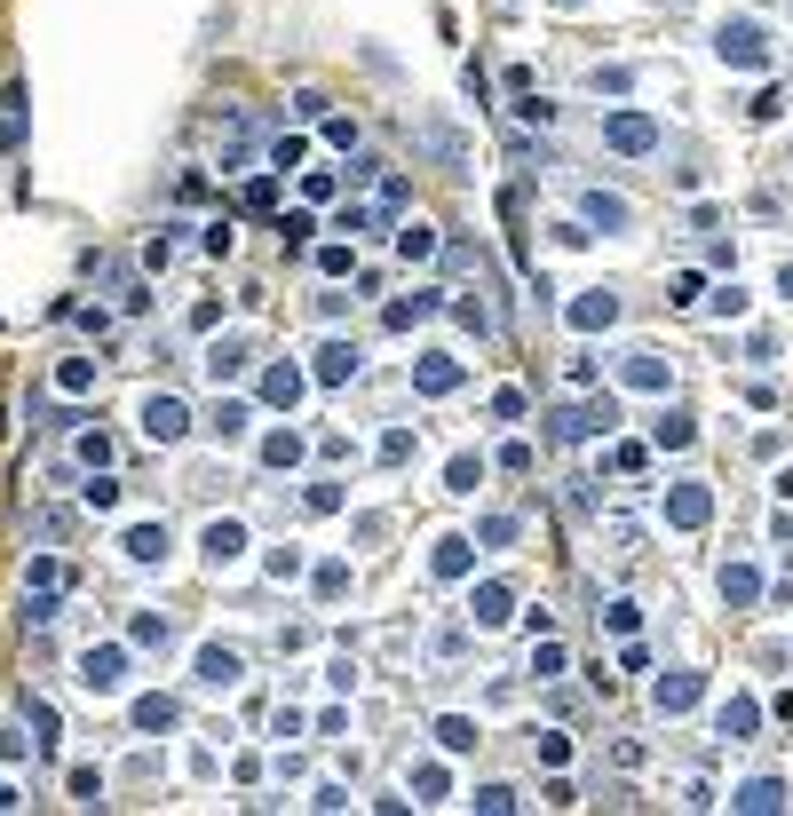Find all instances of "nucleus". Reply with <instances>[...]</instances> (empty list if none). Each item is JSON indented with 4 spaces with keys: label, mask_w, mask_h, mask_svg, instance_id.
<instances>
[{
    "label": "nucleus",
    "mask_w": 793,
    "mask_h": 816,
    "mask_svg": "<svg viewBox=\"0 0 793 816\" xmlns=\"http://www.w3.org/2000/svg\"><path fill=\"white\" fill-rule=\"evenodd\" d=\"M397 254H405V262H429V254H437V230H429V222H405V230H397Z\"/></svg>",
    "instance_id": "obj_16"
},
{
    "label": "nucleus",
    "mask_w": 793,
    "mask_h": 816,
    "mask_svg": "<svg viewBox=\"0 0 793 816\" xmlns=\"http://www.w3.org/2000/svg\"><path fill=\"white\" fill-rule=\"evenodd\" d=\"M56 389H64V397H80V389H96V365H88V357H72V365L56 373Z\"/></svg>",
    "instance_id": "obj_25"
},
{
    "label": "nucleus",
    "mask_w": 793,
    "mask_h": 816,
    "mask_svg": "<svg viewBox=\"0 0 793 816\" xmlns=\"http://www.w3.org/2000/svg\"><path fill=\"white\" fill-rule=\"evenodd\" d=\"M476 626H500V618H508V587H476Z\"/></svg>",
    "instance_id": "obj_21"
},
{
    "label": "nucleus",
    "mask_w": 793,
    "mask_h": 816,
    "mask_svg": "<svg viewBox=\"0 0 793 816\" xmlns=\"http://www.w3.org/2000/svg\"><path fill=\"white\" fill-rule=\"evenodd\" d=\"M310 230H318L310 214H286V222H278V238H286V246H310Z\"/></svg>",
    "instance_id": "obj_40"
},
{
    "label": "nucleus",
    "mask_w": 793,
    "mask_h": 816,
    "mask_svg": "<svg viewBox=\"0 0 793 816\" xmlns=\"http://www.w3.org/2000/svg\"><path fill=\"white\" fill-rule=\"evenodd\" d=\"M413 381H421L429 397H445V389L460 381V365H453V357H421V365H413Z\"/></svg>",
    "instance_id": "obj_13"
},
{
    "label": "nucleus",
    "mask_w": 793,
    "mask_h": 816,
    "mask_svg": "<svg viewBox=\"0 0 793 816\" xmlns=\"http://www.w3.org/2000/svg\"><path fill=\"white\" fill-rule=\"evenodd\" d=\"M381 460H389V468L413 460V428H389V436H381Z\"/></svg>",
    "instance_id": "obj_32"
},
{
    "label": "nucleus",
    "mask_w": 793,
    "mask_h": 816,
    "mask_svg": "<svg viewBox=\"0 0 793 816\" xmlns=\"http://www.w3.org/2000/svg\"><path fill=\"white\" fill-rule=\"evenodd\" d=\"M238 682H246V658L230 642H207L199 650V690H238Z\"/></svg>",
    "instance_id": "obj_3"
},
{
    "label": "nucleus",
    "mask_w": 793,
    "mask_h": 816,
    "mask_svg": "<svg viewBox=\"0 0 793 816\" xmlns=\"http://www.w3.org/2000/svg\"><path fill=\"white\" fill-rule=\"evenodd\" d=\"M476 476H484V460H468V452H460L453 468H445V492H476Z\"/></svg>",
    "instance_id": "obj_28"
},
{
    "label": "nucleus",
    "mask_w": 793,
    "mask_h": 816,
    "mask_svg": "<svg viewBox=\"0 0 793 816\" xmlns=\"http://www.w3.org/2000/svg\"><path fill=\"white\" fill-rule=\"evenodd\" d=\"M595 428H611V405H564L556 420H548L556 444H579V436H595Z\"/></svg>",
    "instance_id": "obj_5"
},
{
    "label": "nucleus",
    "mask_w": 793,
    "mask_h": 816,
    "mask_svg": "<svg viewBox=\"0 0 793 816\" xmlns=\"http://www.w3.org/2000/svg\"><path fill=\"white\" fill-rule=\"evenodd\" d=\"M215 436H223V444H230V436H246V405H223V412H215Z\"/></svg>",
    "instance_id": "obj_38"
},
{
    "label": "nucleus",
    "mask_w": 793,
    "mask_h": 816,
    "mask_svg": "<svg viewBox=\"0 0 793 816\" xmlns=\"http://www.w3.org/2000/svg\"><path fill=\"white\" fill-rule=\"evenodd\" d=\"M199 547H207V571H230V563L246 555V523H238V515H215V523L199 531Z\"/></svg>",
    "instance_id": "obj_2"
},
{
    "label": "nucleus",
    "mask_w": 793,
    "mask_h": 816,
    "mask_svg": "<svg viewBox=\"0 0 793 816\" xmlns=\"http://www.w3.org/2000/svg\"><path fill=\"white\" fill-rule=\"evenodd\" d=\"M421 317H437V294H413V302L389 309V325H421Z\"/></svg>",
    "instance_id": "obj_29"
},
{
    "label": "nucleus",
    "mask_w": 793,
    "mask_h": 816,
    "mask_svg": "<svg viewBox=\"0 0 793 816\" xmlns=\"http://www.w3.org/2000/svg\"><path fill=\"white\" fill-rule=\"evenodd\" d=\"M603 143H611V151H659V127H651L643 111H619V119L603 127Z\"/></svg>",
    "instance_id": "obj_6"
},
{
    "label": "nucleus",
    "mask_w": 793,
    "mask_h": 816,
    "mask_svg": "<svg viewBox=\"0 0 793 816\" xmlns=\"http://www.w3.org/2000/svg\"><path fill=\"white\" fill-rule=\"evenodd\" d=\"M778 801H786V793H778V777H754V785L738 793V809H778Z\"/></svg>",
    "instance_id": "obj_27"
},
{
    "label": "nucleus",
    "mask_w": 793,
    "mask_h": 816,
    "mask_svg": "<svg viewBox=\"0 0 793 816\" xmlns=\"http://www.w3.org/2000/svg\"><path fill=\"white\" fill-rule=\"evenodd\" d=\"M119 547H127V563H167V547H175V539H167V523H127V539H119Z\"/></svg>",
    "instance_id": "obj_7"
},
{
    "label": "nucleus",
    "mask_w": 793,
    "mask_h": 816,
    "mask_svg": "<svg viewBox=\"0 0 793 816\" xmlns=\"http://www.w3.org/2000/svg\"><path fill=\"white\" fill-rule=\"evenodd\" d=\"M175 721H183L175 698H135V729H151V737H159V729H175Z\"/></svg>",
    "instance_id": "obj_12"
},
{
    "label": "nucleus",
    "mask_w": 793,
    "mask_h": 816,
    "mask_svg": "<svg viewBox=\"0 0 793 816\" xmlns=\"http://www.w3.org/2000/svg\"><path fill=\"white\" fill-rule=\"evenodd\" d=\"M143 436H151V444H183V436H191L183 397H167V389H159V397H143Z\"/></svg>",
    "instance_id": "obj_1"
},
{
    "label": "nucleus",
    "mask_w": 793,
    "mask_h": 816,
    "mask_svg": "<svg viewBox=\"0 0 793 816\" xmlns=\"http://www.w3.org/2000/svg\"><path fill=\"white\" fill-rule=\"evenodd\" d=\"M24 587H64V563H56V555H40V563L24 571Z\"/></svg>",
    "instance_id": "obj_33"
},
{
    "label": "nucleus",
    "mask_w": 793,
    "mask_h": 816,
    "mask_svg": "<svg viewBox=\"0 0 793 816\" xmlns=\"http://www.w3.org/2000/svg\"><path fill=\"white\" fill-rule=\"evenodd\" d=\"M80 500H88L96 515H112L119 508V484H112V476H88V484H80Z\"/></svg>",
    "instance_id": "obj_24"
},
{
    "label": "nucleus",
    "mask_w": 793,
    "mask_h": 816,
    "mask_svg": "<svg viewBox=\"0 0 793 816\" xmlns=\"http://www.w3.org/2000/svg\"><path fill=\"white\" fill-rule=\"evenodd\" d=\"M349 373H357V349H349V341H326V349H318V381H326V389H341Z\"/></svg>",
    "instance_id": "obj_10"
},
{
    "label": "nucleus",
    "mask_w": 793,
    "mask_h": 816,
    "mask_svg": "<svg viewBox=\"0 0 793 816\" xmlns=\"http://www.w3.org/2000/svg\"><path fill=\"white\" fill-rule=\"evenodd\" d=\"M437 745H445V753H476V721L445 714V721H437Z\"/></svg>",
    "instance_id": "obj_15"
},
{
    "label": "nucleus",
    "mask_w": 793,
    "mask_h": 816,
    "mask_svg": "<svg viewBox=\"0 0 793 816\" xmlns=\"http://www.w3.org/2000/svg\"><path fill=\"white\" fill-rule=\"evenodd\" d=\"M24 714H32V729H40V737H32V745H56V706H40V698H32V706H24Z\"/></svg>",
    "instance_id": "obj_36"
},
{
    "label": "nucleus",
    "mask_w": 793,
    "mask_h": 816,
    "mask_svg": "<svg viewBox=\"0 0 793 816\" xmlns=\"http://www.w3.org/2000/svg\"><path fill=\"white\" fill-rule=\"evenodd\" d=\"M587 222H603V230H627V199H611V191H587Z\"/></svg>",
    "instance_id": "obj_18"
},
{
    "label": "nucleus",
    "mask_w": 793,
    "mask_h": 816,
    "mask_svg": "<svg viewBox=\"0 0 793 816\" xmlns=\"http://www.w3.org/2000/svg\"><path fill=\"white\" fill-rule=\"evenodd\" d=\"M619 317V302L611 294H587V302H571V325H611Z\"/></svg>",
    "instance_id": "obj_23"
},
{
    "label": "nucleus",
    "mask_w": 793,
    "mask_h": 816,
    "mask_svg": "<svg viewBox=\"0 0 793 816\" xmlns=\"http://www.w3.org/2000/svg\"><path fill=\"white\" fill-rule=\"evenodd\" d=\"M532 674H540V682H548V674H564V650H556L548 634H540V650H532Z\"/></svg>",
    "instance_id": "obj_34"
},
{
    "label": "nucleus",
    "mask_w": 793,
    "mask_h": 816,
    "mask_svg": "<svg viewBox=\"0 0 793 816\" xmlns=\"http://www.w3.org/2000/svg\"><path fill=\"white\" fill-rule=\"evenodd\" d=\"M627 381H635V389H667V365H659V357H627Z\"/></svg>",
    "instance_id": "obj_26"
},
{
    "label": "nucleus",
    "mask_w": 793,
    "mask_h": 816,
    "mask_svg": "<svg viewBox=\"0 0 793 816\" xmlns=\"http://www.w3.org/2000/svg\"><path fill=\"white\" fill-rule=\"evenodd\" d=\"M675 523H706V492H698V484L675 492Z\"/></svg>",
    "instance_id": "obj_30"
},
{
    "label": "nucleus",
    "mask_w": 793,
    "mask_h": 816,
    "mask_svg": "<svg viewBox=\"0 0 793 816\" xmlns=\"http://www.w3.org/2000/svg\"><path fill=\"white\" fill-rule=\"evenodd\" d=\"M72 801H104V777L96 769H72Z\"/></svg>",
    "instance_id": "obj_42"
},
{
    "label": "nucleus",
    "mask_w": 793,
    "mask_h": 816,
    "mask_svg": "<svg viewBox=\"0 0 793 816\" xmlns=\"http://www.w3.org/2000/svg\"><path fill=\"white\" fill-rule=\"evenodd\" d=\"M127 634H135L143 650H167V642H175V618H159V611H135V626H127Z\"/></svg>",
    "instance_id": "obj_14"
},
{
    "label": "nucleus",
    "mask_w": 793,
    "mask_h": 816,
    "mask_svg": "<svg viewBox=\"0 0 793 816\" xmlns=\"http://www.w3.org/2000/svg\"><path fill=\"white\" fill-rule=\"evenodd\" d=\"M746 729H754V706H746V698H738V706H722V737H746Z\"/></svg>",
    "instance_id": "obj_37"
},
{
    "label": "nucleus",
    "mask_w": 793,
    "mask_h": 816,
    "mask_svg": "<svg viewBox=\"0 0 793 816\" xmlns=\"http://www.w3.org/2000/svg\"><path fill=\"white\" fill-rule=\"evenodd\" d=\"M413 793L421 801H445V769H413Z\"/></svg>",
    "instance_id": "obj_43"
},
{
    "label": "nucleus",
    "mask_w": 793,
    "mask_h": 816,
    "mask_svg": "<svg viewBox=\"0 0 793 816\" xmlns=\"http://www.w3.org/2000/svg\"><path fill=\"white\" fill-rule=\"evenodd\" d=\"M698 698V674H675V682H659V714H682Z\"/></svg>",
    "instance_id": "obj_22"
},
{
    "label": "nucleus",
    "mask_w": 793,
    "mask_h": 816,
    "mask_svg": "<svg viewBox=\"0 0 793 816\" xmlns=\"http://www.w3.org/2000/svg\"><path fill=\"white\" fill-rule=\"evenodd\" d=\"M80 682H88L96 698H112L119 682H127V650H112V642H104V650H88V658H80Z\"/></svg>",
    "instance_id": "obj_4"
},
{
    "label": "nucleus",
    "mask_w": 793,
    "mask_h": 816,
    "mask_svg": "<svg viewBox=\"0 0 793 816\" xmlns=\"http://www.w3.org/2000/svg\"><path fill=\"white\" fill-rule=\"evenodd\" d=\"M270 167H278V175H286V167H302V143H294V135H278V143H270Z\"/></svg>",
    "instance_id": "obj_39"
},
{
    "label": "nucleus",
    "mask_w": 793,
    "mask_h": 816,
    "mask_svg": "<svg viewBox=\"0 0 793 816\" xmlns=\"http://www.w3.org/2000/svg\"><path fill=\"white\" fill-rule=\"evenodd\" d=\"M722 595L730 603H754V571H722Z\"/></svg>",
    "instance_id": "obj_41"
},
{
    "label": "nucleus",
    "mask_w": 793,
    "mask_h": 816,
    "mask_svg": "<svg viewBox=\"0 0 793 816\" xmlns=\"http://www.w3.org/2000/svg\"><path fill=\"white\" fill-rule=\"evenodd\" d=\"M476 809L500 816V809H516V793H508V785H476Z\"/></svg>",
    "instance_id": "obj_35"
},
{
    "label": "nucleus",
    "mask_w": 793,
    "mask_h": 816,
    "mask_svg": "<svg viewBox=\"0 0 793 816\" xmlns=\"http://www.w3.org/2000/svg\"><path fill=\"white\" fill-rule=\"evenodd\" d=\"M722 64H762V24H722Z\"/></svg>",
    "instance_id": "obj_9"
},
{
    "label": "nucleus",
    "mask_w": 793,
    "mask_h": 816,
    "mask_svg": "<svg viewBox=\"0 0 793 816\" xmlns=\"http://www.w3.org/2000/svg\"><path fill=\"white\" fill-rule=\"evenodd\" d=\"M476 539H484V547H508V539H516V515H484Z\"/></svg>",
    "instance_id": "obj_31"
},
{
    "label": "nucleus",
    "mask_w": 793,
    "mask_h": 816,
    "mask_svg": "<svg viewBox=\"0 0 793 816\" xmlns=\"http://www.w3.org/2000/svg\"><path fill=\"white\" fill-rule=\"evenodd\" d=\"M238 373H246V341H238V333H223V341L207 349V381L223 389V381H238Z\"/></svg>",
    "instance_id": "obj_8"
},
{
    "label": "nucleus",
    "mask_w": 793,
    "mask_h": 816,
    "mask_svg": "<svg viewBox=\"0 0 793 816\" xmlns=\"http://www.w3.org/2000/svg\"><path fill=\"white\" fill-rule=\"evenodd\" d=\"M24 626H56V587H24Z\"/></svg>",
    "instance_id": "obj_20"
},
{
    "label": "nucleus",
    "mask_w": 793,
    "mask_h": 816,
    "mask_svg": "<svg viewBox=\"0 0 793 816\" xmlns=\"http://www.w3.org/2000/svg\"><path fill=\"white\" fill-rule=\"evenodd\" d=\"M294 397H302V373H294V365H270V373H262V405H294Z\"/></svg>",
    "instance_id": "obj_11"
},
{
    "label": "nucleus",
    "mask_w": 793,
    "mask_h": 816,
    "mask_svg": "<svg viewBox=\"0 0 793 816\" xmlns=\"http://www.w3.org/2000/svg\"><path fill=\"white\" fill-rule=\"evenodd\" d=\"M326 143H334V151H357V119H326Z\"/></svg>",
    "instance_id": "obj_44"
},
{
    "label": "nucleus",
    "mask_w": 793,
    "mask_h": 816,
    "mask_svg": "<svg viewBox=\"0 0 793 816\" xmlns=\"http://www.w3.org/2000/svg\"><path fill=\"white\" fill-rule=\"evenodd\" d=\"M318 595H326V603H334V595H349V571H341V563H326V571H318Z\"/></svg>",
    "instance_id": "obj_45"
},
{
    "label": "nucleus",
    "mask_w": 793,
    "mask_h": 816,
    "mask_svg": "<svg viewBox=\"0 0 793 816\" xmlns=\"http://www.w3.org/2000/svg\"><path fill=\"white\" fill-rule=\"evenodd\" d=\"M294 460H302V436H294V428L262 436V468H294Z\"/></svg>",
    "instance_id": "obj_17"
},
{
    "label": "nucleus",
    "mask_w": 793,
    "mask_h": 816,
    "mask_svg": "<svg viewBox=\"0 0 793 816\" xmlns=\"http://www.w3.org/2000/svg\"><path fill=\"white\" fill-rule=\"evenodd\" d=\"M429 571H437V579H460V571H468V539H437Z\"/></svg>",
    "instance_id": "obj_19"
}]
</instances>
